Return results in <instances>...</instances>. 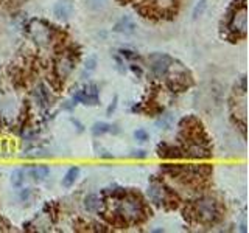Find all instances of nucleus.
<instances>
[{
    "label": "nucleus",
    "instance_id": "1",
    "mask_svg": "<svg viewBox=\"0 0 249 233\" xmlns=\"http://www.w3.org/2000/svg\"><path fill=\"white\" fill-rule=\"evenodd\" d=\"M117 212H119V215L124 221H137L140 215H142V205H140L139 199L126 198L120 200L119 207H117Z\"/></svg>",
    "mask_w": 249,
    "mask_h": 233
},
{
    "label": "nucleus",
    "instance_id": "2",
    "mask_svg": "<svg viewBox=\"0 0 249 233\" xmlns=\"http://www.w3.org/2000/svg\"><path fill=\"white\" fill-rule=\"evenodd\" d=\"M28 34L37 45H47L52 39V31H50L49 25L37 19L31 20L28 23Z\"/></svg>",
    "mask_w": 249,
    "mask_h": 233
},
{
    "label": "nucleus",
    "instance_id": "3",
    "mask_svg": "<svg viewBox=\"0 0 249 233\" xmlns=\"http://www.w3.org/2000/svg\"><path fill=\"white\" fill-rule=\"evenodd\" d=\"M196 215L201 221L204 222H210L213 221L216 215H218V210H216V204L213 199L210 198H204L196 202Z\"/></svg>",
    "mask_w": 249,
    "mask_h": 233
},
{
    "label": "nucleus",
    "instance_id": "4",
    "mask_svg": "<svg viewBox=\"0 0 249 233\" xmlns=\"http://www.w3.org/2000/svg\"><path fill=\"white\" fill-rule=\"evenodd\" d=\"M248 28V16H246V6H241L233 13L231 20V30L235 31L237 34H245Z\"/></svg>",
    "mask_w": 249,
    "mask_h": 233
},
{
    "label": "nucleus",
    "instance_id": "5",
    "mask_svg": "<svg viewBox=\"0 0 249 233\" xmlns=\"http://www.w3.org/2000/svg\"><path fill=\"white\" fill-rule=\"evenodd\" d=\"M150 62H151L153 72H154L156 75H158V76L165 75V73L168 72L170 64H171L170 58L165 56V54H154V56H151Z\"/></svg>",
    "mask_w": 249,
    "mask_h": 233
},
{
    "label": "nucleus",
    "instance_id": "6",
    "mask_svg": "<svg viewBox=\"0 0 249 233\" xmlns=\"http://www.w3.org/2000/svg\"><path fill=\"white\" fill-rule=\"evenodd\" d=\"M73 70V61L69 56H61L56 61V66H54V72H56V76L59 80H66V78L72 73Z\"/></svg>",
    "mask_w": 249,
    "mask_h": 233
},
{
    "label": "nucleus",
    "instance_id": "7",
    "mask_svg": "<svg viewBox=\"0 0 249 233\" xmlns=\"http://www.w3.org/2000/svg\"><path fill=\"white\" fill-rule=\"evenodd\" d=\"M146 194H148V198L158 205H160L162 202H165V199H167V190L163 188L160 183H156V182L148 186Z\"/></svg>",
    "mask_w": 249,
    "mask_h": 233
},
{
    "label": "nucleus",
    "instance_id": "8",
    "mask_svg": "<svg viewBox=\"0 0 249 233\" xmlns=\"http://www.w3.org/2000/svg\"><path fill=\"white\" fill-rule=\"evenodd\" d=\"M114 31H117V33H122V34H132L136 31V23L131 17L124 16V17H122L119 22L115 23Z\"/></svg>",
    "mask_w": 249,
    "mask_h": 233
},
{
    "label": "nucleus",
    "instance_id": "9",
    "mask_svg": "<svg viewBox=\"0 0 249 233\" xmlns=\"http://www.w3.org/2000/svg\"><path fill=\"white\" fill-rule=\"evenodd\" d=\"M187 155L192 159H204L209 155V150L207 148H204L202 145H192L189 146V150H187Z\"/></svg>",
    "mask_w": 249,
    "mask_h": 233
},
{
    "label": "nucleus",
    "instance_id": "10",
    "mask_svg": "<svg viewBox=\"0 0 249 233\" xmlns=\"http://www.w3.org/2000/svg\"><path fill=\"white\" fill-rule=\"evenodd\" d=\"M54 16H56V19L59 20H67L70 16H72V6L69 3H58L54 6Z\"/></svg>",
    "mask_w": 249,
    "mask_h": 233
},
{
    "label": "nucleus",
    "instance_id": "11",
    "mask_svg": "<svg viewBox=\"0 0 249 233\" xmlns=\"http://www.w3.org/2000/svg\"><path fill=\"white\" fill-rule=\"evenodd\" d=\"M84 207H86L88 212L95 213V212H98V210L101 208V200H100L98 196H95V194H90V196H88V198L84 199Z\"/></svg>",
    "mask_w": 249,
    "mask_h": 233
},
{
    "label": "nucleus",
    "instance_id": "12",
    "mask_svg": "<svg viewBox=\"0 0 249 233\" xmlns=\"http://www.w3.org/2000/svg\"><path fill=\"white\" fill-rule=\"evenodd\" d=\"M30 174H31V177L35 179V181L41 182V181H44V179L49 177L50 168H47V166H35V168L30 169Z\"/></svg>",
    "mask_w": 249,
    "mask_h": 233
},
{
    "label": "nucleus",
    "instance_id": "13",
    "mask_svg": "<svg viewBox=\"0 0 249 233\" xmlns=\"http://www.w3.org/2000/svg\"><path fill=\"white\" fill-rule=\"evenodd\" d=\"M78 173H80V169H78V168H70L67 171V174L64 176V179H62V185H64V186L73 185L75 181H76V177H78Z\"/></svg>",
    "mask_w": 249,
    "mask_h": 233
},
{
    "label": "nucleus",
    "instance_id": "14",
    "mask_svg": "<svg viewBox=\"0 0 249 233\" xmlns=\"http://www.w3.org/2000/svg\"><path fill=\"white\" fill-rule=\"evenodd\" d=\"M109 131H112V126H111V124H107V123H95V124H93V128H92L93 135H103Z\"/></svg>",
    "mask_w": 249,
    "mask_h": 233
},
{
    "label": "nucleus",
    "instance_id": "15",
    "mask_svg": "<svg viewBox=\"0 0 249 233\" xmlns=\"http://www.w3.org/2000/svg\"><path fill=\"white\" fill-rule=\"evenodd\" d=\"M206 10H207V0H199V2L195 5L193 11H192L193 19H198L199 16H202L206 13Z\"/></svg>",
    "mask_w": 249,
    "mask_h": 233
},
{
    "label": "nucleus",
    "instance_id": "16",
    "mask_svg": "<svg viewBox=\"0 0 249 233\" xmlns=\"http://www.w3.org/2000/svg\"><path fill=\"white\" fill-rule=\"evenodd\" d=\"M156 124H158V126L160 128V129H170L171 126H173V116H171L170 114H167V115H163L162 116V118L158 121V123H156Z\"/></svg>",
    "mask_w": 249,
    "mask_h": 233
},
{
    "label": "nucleus",
    "instance_id": "17",
    "mask_svg": "<svg viewBox=\"0 0 249 233\" xmlns=\"http://www.w3.org/2000/svg\"><path fill=\"white\" fill-rule=\"evenodd\" d=\"M25 174H23V171H20V169H18V171H14V173L11 174V183L14 185V186H20L22 185V182H23V177Z\"/></svg>",
    "mask_w": 249,
    "mask_h": 233
},
{
    "label": "nucleus",
    "instance_id": "18",
    "mask_svg": "<svg viewBox=\"0 0 249 233\" xmlns=\"http://www.w3.org/2000/svg\"><path fill=\"white\" fill-rule=\"evenodd\" d=\"M95 67H97V59L93 58V56H90L88 61H86V66H84V75L86 73H90V72H93L95 70Z\"/></svg>",
    "mask_w": 249,
    "mask_h": 233
},
{
    "label": "nucleus",
    "instance_id": "19",
    "mask_svg": "<svg viewBox=\"0 0 249 233\" xmlns=\"http://www.w3.org/2000/svg\"><path fill=\"white\" fill-rule=\"evenodd\" d=\"M154 3L158 5L160 10H170L175 5V0H154Z\"/></svg>",
    "mask_w": 249,
    "mask_h": 233
},
{
    "label": "nucleus",
    "instance_id": "20",
    "mask_svg": "<svg viewBox=\"0 0 249 233\" xmlns=\"http://www.w3.org/2000/svg\"><path fill=\"white\" fill-rule=\"evenodd\" d=\"M134 137L139 140V142H146V140H148V132L145 129H137L134 132Z\"/></svg>",
    "mask_w": 249,
    "mask_h": 233
},
{
    "label": "nucleus",
    "instance_id": "21",
    "mask_svg": "<svg viewBox=\"0 0 249 233\" xmlns=\"http://www.w3.org/2000/svg\"><path fill=\"white\" fill-rule=\"evenodd\" d=\"M106 0H90V5L93 8H100V6H105Z\"/></svg>",
    "mask_w": 249,
    "mask_h": 233
},
{
    "label": "nucleus",
    "instance_id": "22",
    "mask_svg": "<svg viewBox=\"0 0 249 233\" xmlns=\"http://www.w3.org/2000/svg\"><path fill=\"white\" fill-rule=\"evenodd\" d=\"M132 155H134V157H145V151H132Z\"/></svg>",
    "mask_w": 249,
    "mask_h": 233
}]
</instances>
